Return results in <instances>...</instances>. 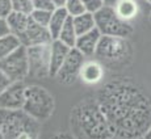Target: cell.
<instances>
[{
    "label": "cell",
    "instance_id": "obj_7",
    "mask_svg": "<svg viewBox=\"0 0 151 139\" xmlns=\"http://www.w3.org/2000/svg\"><path fill=\"white\" fill-rule=\"evenodd\" d=\"M0 70L11 79V82H22L29 75L28 49L21 45L12 54L0 60Z\"/></svg>",
    "mask_w": 151,
    "mask_h": 139
},
{
    "label": "cell",
    "instance_id": "obj_4",
    "mask_svg": "<svg viewBox=\"0 0 151 139\" xmlns=\"http://www.w3.org/2000/svg\"><path fill=\"white\" fill-rule=\"evenodd\" d=\"M55 101L53 95L40 85L27 87L25 104L22 110L38 122L49 120L53 115Z\"/></svg>",
    "mask_w": 151,
    "mask_h": 139
},
{
    "label": "cell",
    "instance_id": "obj_34",
    "mask_svg": "<svg viewBox=\"0 0 151 139\" xmlns=\"http://www.w3.org/2000/svg\"><path fill=\"white\" fill-rule=\"evenodd\" d=\"M146 3H149V4H151V0H145Z\"/></svg>",
    "mask_w": 151,
    "mask_h": 139
},
{
    "label": "cell",
    "instance_id": "obj_8",
    "mask_svg": "<svg viewBox=\"0 0 151 139\" xmlns=\"http://www.w3.org/2000/svg\"><path fill=\"white\" fill-rule=\"evenodd\" d=\"M28 49L29 60V75L34 77L50 76V62H51V42L43 45L30 46Z\"/></svg>",
    "mask_w": 151,
    "mask_h": 139
},
{
    "label": "cell",
    "instance_id": "obj_28",
    "mask_svg": "<svg viewBox=\"0 0 151 139\" xmlns=\"http://www.w3.org/2000/svg\"><path fill=\"white\" fill-rule=\"evenodd\" d=\"M11 83H12V82H11L9 77H8L7 75L1 71V70H0V93H1V92L4 91V89L7 88Z\"/></svg>",
    "mask_w": 151,
    "mask_h": 139
},
{
    "label": "cell",
    "instance_id": "obj_24",
    "mask_svg": "<svg viewBox=\"0 0 151 139\" xmlns=\"http://www.w3.org/2000/svg\"><path fill=\"white\" fill-rule=\"evenodd\" d=\"M34 3V9L40 11H49V12H54L57 9V4L54 0H33Z\"/></svg>",
    "mask_w": 151,
    "mask_h": 139
},
{
    "label": "cell",
    "instance_id": "obj_36",
    "mask_svg": "<svg viewBox=\"0 0 151 139\" xmlns=\"http://www.w3.org/2000/svg\"><path fill=\"white\" fill-rule=\"evenodd\" d=\"M137 139H145V137H139V138H137Z\"/></svg>",
    "mask_w": 151,
    "mask_h": 139
},
{
    "label": "cell",
    "instance_id": "obj_18",
    "mask_svg": "<svg viewBox=\"0 0 151 139\" xmlns=\"http://www.w3.org/2000/svg\"><path fill=\"white\" fill-rule=\"evenodd\" d=\"M57 39L62 41L65 45H67L68 47H75L76 45V39H78V33H76V29H75V25H74V19L71 16H68L67 21L66 24L63 25L62 30L59 33V37Z\"/></svg>",
    "mask_w": 151,
    "mask_h": 139
},
{
    "label": "cell",
    "instance_id": "obj_35",
    "mask_svg": "<svg viewBox=\"0 0 151 139\" xmlns=\"http://www.w3.org/2000/svg\"><path fill=\"white\" fill-rule=\"evenodd\" d=\"M149 19H150V24H151V12H150V17H149Z\"/></svg>",
    "mask_w": 151,
    "mask_h": 139
},
{
    "label": "cell",
    "instance_id": "obj_31",
    "mask_svg": "<svg viewBox=\"0 0 151 139\" xmlns=\"http://www.w3.org/2000/svg\"><path fill=\"white\" fill-rule=\"evenodd\" d=\"M54 3L57 4V7H65L66 0H54Z\"/></svg>",
    "mask_w": 151,
    "mask_h": 139
},
{
    "label": "cell",
    "instance_id": "obj_5",
    "mask_svg": "<svg viewBox=\"0 0 151 139\" xmlns=\"http://www.w3.org/2000/svg\"><path fill=\"white\" fill-rule=\"evenodd\" d=\"M132 55V47L127 38L114 36H101L95 57L104 64L124 63Z\"/></svg>",
    "mask_w": 151,
    "mask_h": 139
},
{
    "label": "cell",
    "instance_id": "obj_12",
    "mask_svg": "<svg viewBox=\"0 0 151 139\" xmlns=\"http://www.w3.org/2000/svg\"><path fill=\"white\" fill-rule=\"evenodd\" d=\"M101 36H103V34H101V32L97 28L92 29V30L88 32V33H84L82 36H78L75 47H76L84 57L95 55Z\"/></svg>",
    "mask_w": 151,
    "mask_h": 139
},
{
    "label": "cell",
    "instance_id": "obj_21",
    "mask_svg": "<svg viewBox=\"0 0 151 139\" xmlns=\"http://www.w3.org/2000/svg\"><path fill=\"white\" fill-rule=\"evenodd\" d=\"M12 1V11L14 12H21L30 16L34 11L33 0H11Z\"/></svg>",
    "mask_w": 151,
    "mask_h": 139
},
{
    "label": "cell",
    "instance_id": "obj_25",
    "mask_svg": "<svg viewBox=\"0 0 151 139\" xmlns=\"http://www.w3.org/2000/svg\"><path fill=\"white\" fill-rule=\"evenodd\" d=\"M82 1H83L84 8H86L87 12L93 13V14L105 5L104 4V0H82Z\"/></svg>",
    "mask_w": 151,
    "mask_h": 139
},
{
    "label": "cell",
    "instance_id": "obj_19",
    "mask_svg": "<svg viewBox=\"0 0 151 139\" xmlns=\"http://www.w3.org/2000/svg\"><path fill=\"white\" fill-rule=\"evenodd\" d=\"M74 19V25L76 29L78 36H82L84 33H88L92 29L96 28V21H95V14L86 12L83 14H79L76 17H72Z\"/></svg>",
    "mask_w": 151,
    "mask_h": 139
},
{
    "label": "cell",
    "instance_id": "obj_16",
    "mask_svg": "<svg viewBox=\"0 0 151 139\" xmlns=\"http://www.w3.org/2000/svg\"><path fill=\"white\" fill-rule=\"evenodd\" d=\"M68 16L70 14L67 11H66L65 7H58L53 12V14H51V19H50V22H49L47 29H49V32H50L51 37H53V41L59 37V33H60V30H62L63 25L67 21Z\"/></svg>",
    "mask_w": 151,
    "mask_h": 139
},
{
    "label": "cell",
    "instance_id": "obj_6",
    "mask_svg": "<svg viewBox=\"0 0 151 139\" xmlns=\"http://www.w3.org/2000/svg\"><path fill=\"white\" fill-rule=\"evenodd\" d=\"M96 28L101 32L103 36H114L127 38L133 34V27L127 21L122 20L114 8L109 5H104L100 11L95 13Z\"/></svg>",
    "mask_w": 151,
    "mask_h": 139
},
{
    "label": "cell",
    "instance_id": "obj_23",
    "mask_svg": "<svg viewBox=\"0 0 151 139\" xmlns=\"http://www.w3.org/2000/svg\"><path fill=\"white\" fill-rule=\"evenodd\" d=\"M51 14L53 12H49V11H40V9H34L32 12L30 17L33 21H36L37 24L42 25V27H49V22H50Z\"/></svg>",
    "mask_w": 151,
    "mask_h": 139
},
{
    "label": "cell",
    "instance_id": "obj_29",
    "mask_svg": "<svg viewBox=\"0 0 151 139\" xmlns=\"http://www.w3.org/2000/svg\"><path fill=\"white\" fill-rule=\"evenodd\" d=\"M49 139H76L74 134H68V133H55Z\"/></svg>",
    "mask_w": 151,
    "mask_h": 139
},
{
    "label": "cell",
    "instance_id": "obj_22",
    "mask_svg": "<svg viewBox=\"0 0 151 139\" xmlns=\"http://www.w3.org/2000/svg\"><path fill=\"white\" fill-rule=\"evenodd\" d=\"M65 8L71 17H76L79 14H83L87 12L82 0H66Z\"/></svg>",
    "mask_w": 151,
    "mask_h": 139
},
{
    "label": "cell",
    "instance_id": "obj_13",
    "mask_svg": "<svg viewBox=\"0 0 151 139\" xmlns=\"http://www.w3.org/2000/svg\"><path fill=\"white\" fill-rule=\"evenodd\" d=\"M71 47H68L67 45H65L59 39H54L51 42V62H50V76L55 77V75L58 74L60 66L63 64L66 57L68 55Z\"/></svg>",
    "mask_w": 151,
    "mask_h": 139
},
{
    "label": "cell",
    "instance_id": "obj_9",
    "mask_svg": "<svg viewBox=\"0 0 151 139\" xmlns=\"http://www.w3.org/2000/svg\"><path fill=\"white\" fill-rule=\"evenodd\" d=\"M84 62H86V57L76 47H72L55 77L62 84H72L76 82L78 77H80Z\"/></svg>",
    "mask_w": 151,
    "mask_h": 139
},
{
    "label": "cell",
    "instance_id": "obj_33",
    "mask_svg": "<svg viewBox=\"0 0 151 139\" xmlns=\"http://www.w3.org/2000/svg\"><path fill=\"white\" fill-rule=\"evenodd\" d=\"M110 139H122V138H118V137H113V138H110Z\"/></svg>",
    "mask_w": 151,
    "mask_h": 139
},
{
    "label": "cell",
    "instance_id": "obj_3",
    "mask_svg": "<svg viewBox=\"0 0 151 139\" xmlns=\"http://www.w3.org/2000/svg\"><path fill=\"white\" fill-rule=\"evenodd\" d=\"M40 122L24 110L0 108V139H37Z\"/></svg>",
    "mask_w": 151,
    "mask_h": 139
},
{
    "label": "cell",
    "instance_id": "obj_10",
    "mask_svg": "<svg viewBox=\"0 0 151 139\" xmlns=\"http://www.w3.org/2000/svg\"><path fill=\"white\" fill-rule=\"evenodd\" d=\"M27 85L22 82H12L0 93V108L21 110L25 104Z\"/></svg>",
    "mask_w": 151,
    "mask_h": 139
},
{
    "label": "cell",
    "instance_id": "obj_30",
    "mask_svg": "<svg viewBox=\"0 0 151 139\" xmlns=\"http://www.w3.org/2000/svg\"><path fill=\"white\" fill-rule=\"evenodd\" d=\"M118 1H121V0H104V4L109 5V7H114Z\"/></svg>",
    "mask_w": 151,
    "mask_h": 139
},
{
    "label": "cell",
    "instance_id": "obj_32",
    "mask_svg": "<svg viewBox=\"0 0 151 139\" xmlns=\"http://www.w3.org/2000/svg\"><path fill=\"white\" fill-rule=\"evenodd\" d=\"M143 137H145V139H151V126L149 127V129H147V131L145 133Z\"/></svg>",
    "mask_w": 151,
    "mask_h": 139
},
{
    "label": "cell",
    "instance_id": "obj_15",
    "mask_svg": "<svg viewBox=\"0 0 151 139\" xmlns=\"http://www.w3.org/2000/svg\"><path fill=\"white\" fill-rule=\"evenodd\" d=\"M5 20H7L8 25H9L11 33L20 37L25 32V29L28 28V24L30 21V16L21 13V12H14V11H12L5 17Z\"/></svg>",
    "mask_w": 151,
    "mask_h": 139
},
{
    "label": "cell",
    "instance_id": "obj_11",
    "mask_svg": "<svg viewBox=\"0 0 151 139\" xmlns=\"http://www.w3.org/2000/svg\"><path fill=\"white\" fill-rule=\"evenodd\" d=\"M19 38L22 45L27 46V47L53 42V37H51L47 27H42V25L37 24L36 21L32 20V17L28 24V28L25 29V32Z\"/></svg>",
    "mask_w": 151,
    "mask_h": 139
},
{
    "label": "cell",
    "instance_id": "obj_17",
    "mask_svg": "<svg viewBox=\"0 0 151 139\" xmlns=\"http://www.w3.org/2000/svg\"><path fill=\"white\" fill-rule=\"evenodd\" d=\"M113 8H114L116 13L127 22H129L130 20L135 19L139 12L138 3L135 1V0H121V1H118Z\"/></svg>",
    "mask_w": 151,
    "mask_h": 139
},
{
    "label": "cell",
    "instance_id": "obj_2",
    "mask_svg": "<svg viewBox=\"0 0 151 139\" xmlns=\"http://www.w3.org/2000/svg\"><path fill=\"white\" fill-rule=\"evenodd\" d=\"M70 126L76 139H110L116 129L103 112L96 98H87L72 108Z\"/></svg>",
    "mask_w": 151,
    "mask_h": 139
},
{
    "label": "cell",
    "instance_id": "obj_26",
    "mask_svg": "<svg viewBox=\"0 0 151 139\" xmlns=\"http://www.w3.org/2000/svg\"><path fill=\"white\" fill-rule=\"evenodd\" d=\"M11 12H12V1L0 0V17H7Z\"/></svg>",
    "mask_w": 151,
    "mask_h": 139
},
{
    "label": "cell",
    "instance_id": "obj_14",
    "mask_svg": "<svg viewBox=\"0 0 151 139\" xmlns=\"http://www.w3.org/2000/svg\"><path fill=\"white\" fill-rule=\"evenodd\" d=\"M104 77V67L99 60H88L84 62L80 79L86 84H97Z\"/></svg>",
    "mask_w": 151,
    "mask_h": 139
},
{
    "label": "cell",
    "instance_id": "obj_20",
    "mask_svg": "<svg viewBox=\"0 0 151 139\" xmlns=\"http://www.w3.org/2000/svg\"><path fill=\"white\" fill-rule=\"evenodd\" d=\"M22 43L20 41V38L14 34H7V36L0 38V60L4 59L5 57H8L9 54H12L14 50L21 46Z\"/></svg>",
    "mask_w": 151,
    "mask_h": 139
},
{
    "label": "cell",
    "instance_id": "obj_27",
    "mask_svg": "<svg viewBox=\"0 0 151 139\" xmlns=\"http://www.w3.org/2000/svg\"><path fill=\"white\" fill-rule=\"evenodd\" d=\"M7 34H11V29H9V25H8L7 20L5 17H0V38Z\"/></svg>",
    "mask_w": 151,
    "mask_h": 139
},
{
    "label": "cell",
    "instance_id": "obj_1",
    "mask_svg": "<svg viewBox=\"0 0 151 139\" xmlns=\"http://www.w3.org/2000/svg\"><path fill=\"white\" fill-rule=\"evenodd\" d=\"M97 102L116 129V137L137 139L151 126V97L129 79L109 82L97 93Z\"/></svg>",
    "mask_w": 151,
    "mask_h": 139
}]
</instances>
